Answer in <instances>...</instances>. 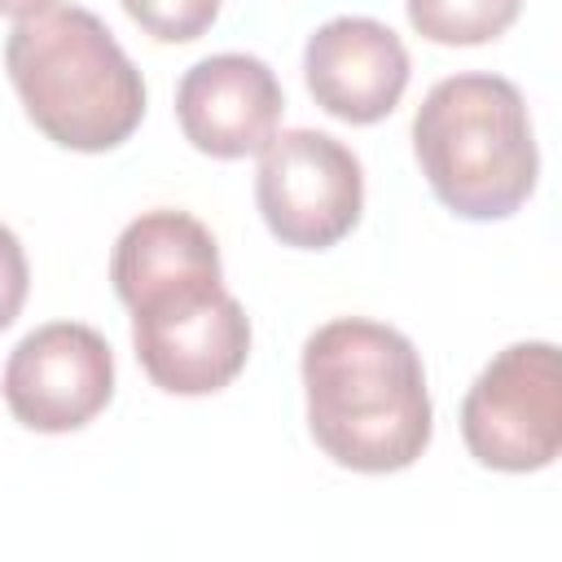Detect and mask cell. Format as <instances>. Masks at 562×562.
<instances>
[{"instance_id":"obj_4","label":"cell","mask_w":562,"mask_h":562,"mask_svg":"<svg viewBox=\"0 0 562 562\" xmlns=\"http://www.w3.org/2000/svg\"><path fill=\"white\" fill-rule=\"evenodd\" d=\"M413 154L430 193L461 220L514 215L540 176L531 114L501 75H448L413 114Z\"/></svg>"},{"instance_id":"obj_9","label":"cell","mask_w":562,"mask_h":562,"mask_svg":"<svg viewBox=\"0 0 562 562\" xmlns=\"http://www.w3.org/2000/svg\"><path fill=\"white\" fill-rule=\"evenodd\" d=\"M303 79L325 114L342 123H378L408 88V48L386 22L334 18L307 35Z\"/></svg>"},{"instance_id":"obj_6","label":"cell","mask_w":562,"mask_h":562,"mask_svg":"<svg viewBox=\"0 0 562 562\" xmlns=\"http://www.w3.org/2000/svg\"><path fill=\"white\" fill-rule=\"evenodd\" d=\"M255 202L281 246L329 250L360 224V158L329 132H281L259 149Z\"/></svg>"},{"instance_id":"obj_12","label":"cell","mask_w":562,"mask_h":562,"mask_svg":"<svg viewBox=\"0 0 562 562\" xmlns=\"http://www.w3.org/2000/svg\"><path fill=\"white\" fill-rule=\"evenodd\" d=\"M31 290V268H26V250L13 237V228L0 224V329H9L26 303Z\"/></svg>"},{"instance_id":"obj_13","label":"cell","mask_w":562,"mask_h":562,"mask_svg":"<svg viewBox=\"0 0 562 562\" xmlns=\"http://www.w3.org/2000/svg\"><path fill=\"white\" fill-rule=\"evenodd\" d=\"M44 4H53V0H0V18H26Z\"/></svg>"},{"instance_id":"obj_1","label":"cell","mask_w":562,"mask_h":562,"mask_svg":"<svg viewBox=\"0 0 562 562\" xmlns=\"http://www.w3.org/2000/svg\"><path fill=\"white\" fill-rule=\"evenodd\" d=\"M110 281L132 312L136 360L167 395H215L250 356V321L224 290L220 246L189 211H145L110 259Z\"/></svg>"},{"instance_id":"obj_7","label":"cell","mask_w":562,"mask_h":562,"mask_svg":"<svg viewBox=\"0 0 562 562\" xmlns=\"http://www.w3.org/2000/svg\"><path fill=\"white\" fill-rule=\"evenodd\" d=\"M114 395V351L79 321H48L31 329L4 364L9 413L40 435L88 426Z\"/></svg>"},{"instance_id":"obj_11","label":"cell","mask_w":562,"mask_h":562,"mask_svg":"<svg viewBox=\"0 0 562 562\" xmlns=\"http://www.w3.org/2000/svg\"><path fill=\"white\" fill-rule=\"evenodd\" d=\"M123 9L145 35L162 44H189L220 18V0H123Z\"/></svg>"},{"instance_id":"obj_3","label":"cell","mask_w":562,"mask_h":562,"mask_svg":"<svg viewBox=\"0 0 562 562\" xmlns=\"http://www.w3.org/2000/svg\"><path fill=\"white\" fill-rule=\"evenodd\" d=\"M9 79L26 119L61 149H119L145 119V79L110 26L79 4H44L9 31Z\"/></svg>"},{"instance_id":"obj_8","label":"cell","mask_w":562,"mask_h":562,"mask_svg":"<svg viewBox=\"0 0 562 562\" xmlns=\"http://www.w3.org/2000/svg\"><path fill=\"white\" fill-rule=\"evenodd\" d=\"M285 92L268 61L250 53H215L184 70L176 88V119L184 140L211 158L259 154L281 123Z\"/></svg>"},{"instance_id":"obj_10","label":"cell","mask_w":562,"mask_h":562,"mask_svg":"<svg viewBox=\"0 0 562 562\" xmlns=\"http://www.w3.org/2000/svg\"><path fill=\"white\" fill-rule=\"evenodd\" d=\"M404 9L422 40L470 48L505 35L518 22L522 0H404Z\"/></svg>"},{"instance_id":"obj_2","label":"cell","mask_w":562,"mask_h":562,"mask_svg":"<svg viewBox=\"0 0 562 562\" xmlns=\"http://www.w3.org/2000/svg\"><path fill=\"white\" fill-rule=\"evenodd\" d=\"M307 430L316 448L360 474L408 470L435 430L417 347L378 321L338 316L303 342Z\"/></svg>"},{"instance_id":"obj_5","label":"cell","mask_w":562,"mask_h":562,"mask_svg":"<svg viewBox=\"0 0 562 562\" xmlns=\"http://www.w3.org/2000/svg\"><path fill=\"white\" fill-rule=\"evenodd\" d=\"M461 439L487 470L527 474L562 448V369L553 342H514L461 400Z\"/></svg>"}]
</instances>
